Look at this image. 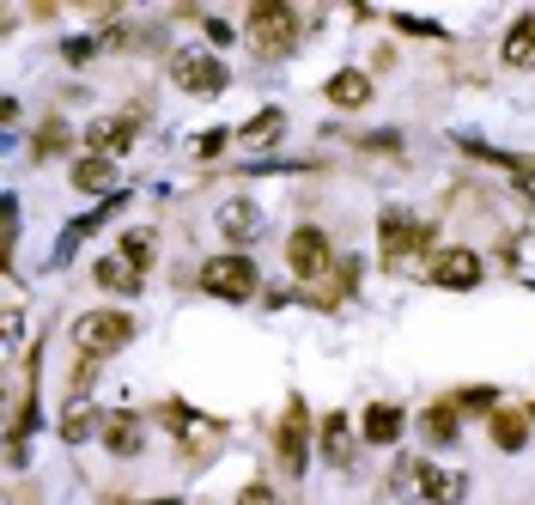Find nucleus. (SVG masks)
Returning a JSON list of instances; mask_svg holds the SVG:
<instances>
[{
	"mask_svg": "<svg viewBox=\"0 0 535 505\" xmlns=\"http://www.w3.org/2000/svg\"><path fill=\"white\" fill-rule=\"evenodd\" d=\"M244 37L256 43V55H286L292 37H298V19L280 7V0H262V7L250 13V31H244Z\"/></svg>",
	"mask_w": 535,
	"mask_h": 505,
	"instance_id": "obj_2",
	"label": "nucleus"
},
{
	"mask_svg": "<svg viewBox=\"0 0 535 505\" xmlns=\"http://www.w3.org/2000/svg\"><path fill=\"white\" fill-rule=\"evenodd\" d=\"M280 122H286V116H280V110H262V116H256V122H250V128H244V134H238V140H250V147H268V140H274V134H280Z\"/></svg>",
	"mask_w": 535,
	"mask_h": 505,
	"instance_id": "obj_22",
	"label": "nucleus"
},
{
	"mask_svg": "<svg viewBox=\"0 0 535 505\" xmlns=\"http://www.w3.org/2000/svg\"><path fill=\"white\" fill-rule=\"evenodd\" d=\"M329 104H341V110H365V104H371V80L359 74V67H341V74L329 80Z\"/></svg>",
	"mask_w": 535,
	"mask_h": 505,
	"instance_id": "obj_13",
	"label": "nucleus"
},
{
	"mask_svg": "<svg viewBox=\"0 0 535 505\" xmlns=\"http://www.w3.org/2000/svg\"><path fill=\"white\" fill-rule=\"evenodd\" d=\"M92 378H98V359L86 353V359H80V366H73V390H80V396H86V384H92Z\"/></svg>",
	"mask_w": 535,
	"mask_h": 505,
	"instance_id": "obj_27",
	"label": "nucleus"
},
{
	"mask_svg": "<svg viewBox=\"0 0 535 505\" xmlns=\"http://www.w3.org/2000/svg\"><path fill=\"white\" fill-rule=\"evenodd\" d=\"M323 451H329V463H347V457H353V445H347V420H341V414L323 420Z\"/></svg>",
	"mask_w": 535,
	"mask_h": 505,
	"instance_id": "obj_20",
	"label": "nucleus"
},
{
	"mask_svg": "<svg viewBox=\"0 0 535 505\" xmlns=\"http://www.w3.org/2000/svg\"><path fill=\"white\" fill-rule=\"evenodd\" d=\"M365 439L371 445H396L402 439V408L396 402H371L365 408Z\"/></svg>",
	"mask_w": 535,
	"mask_h": 505,
	"instance_id": "obj_14",
	"label": "nucleus"
},
{
	"mask_svg": "<svg viewBox=\"0 0 535 505\" xmlns=\"http://www.w3.org/2000/svg\"><path fill=\"white\" fill-rule=\"evenodd\" d=\"M73 335H80V347L98 359V353H122V347L134 341V323H128L122 311H86Z\"/></svg>",
	"mask_w": 535,
	"mask_h": 505,
	"instance_id": "obj_3",
	"label": "nucleus"
},
{
	"mask_svg": "<svg viewBox=\"0 0 535 505\" xmlns=\"http://www.w3.org/2000/svg\"><path fill=\"white\" fill-rule=\"evenodd\" d=\"M511 171H517V189H523V195H535V171H529V165H511Z\"/></svg>",
	"mask_w": 535,
	"mask_h": 505,
	"instance_id": "obj_29",
	"label": "nucleus"
},
{
	"mask_svg": "<svg viewBox=\"0 0 535 505\" xmlns=\"http://www.w3.org/2000/svg\"><path fill=\"white\" fill-rule=\"evenodd\" d=\"M98 49H104V37H67V61H86Z\"/></svg>",
	"mask_w": 535,
	"mask_h": 505,
	"instance_id": "obj_26",
	"label": "nucleus"
},
{
	"mask_svg": "<svg viewBox=\"0 0 535 505\" xmlns=\"http://www.w3.org/2000/svg\"><path fill=\"white\" fill-rule=\"evenodd\" d=\"M92 226H98V213H92V220H73V226H67V232H61V244H55V262H67V256H73V250H80V238H86V232H92Z\"/></svg>",
	"mask_w": 535,
	"mask_h": 505,
	"instance_id": "obj_24",
	"label": "nucleus"
},
{
	"mask_svg": "<svg viewBox=\"0 0 535 505\" xmlns=\"http://www.w3.org/2000/svg\"><path fill=\"white\" fill-rule=\"evenodd\" d=\"M92 280L110 286V293H140V268H134L128 256H98V262H92Z\"/></svg>",
	"mask_w": 535,
	"mask_h": 505,
	"instance_id": "obj_12",
	"label": "nucleus"
},
{
	"mask_svg": "<svg viewBox=\"0 0 535 505\" xmlns=\"http://www.w3.org/2000/svg\"><path fill=\"white\" fill-rule=\"evenodd\" d=\"M493 445H499V451H523V445H529V420H523V414H499V420H493Z\"/></svg>",
	"mask_w": 535,
	"mask_h": 505,
	"instance_id": "obj_18",
	"label": "nucleus"
},
{
	"mask_svg": "<svg viewBox=\"0 0 535 505\" xmlns=\"http://www.w3.org/2000/svg\"><path fill=\"white\" fill-rule=\"evenodd\" d=\"M432 505H463L469 499V475L463 469H426V487H420Z\"/></svg>",
	"mask_w": 535,
	"mask_h": 505,
	"instance_id": "obj_11",
	"label": "nucleus"
},
{
	"mask_svg": "<svg viewBox=\"0 0 535 505\" xmlns=\"http://www.w3.org/2000/svg\"><path fill=\"white\" fill-rule=\"evenodd\" d=\"M420 244H432L426 226H414V220H384V262H402V256L420 250Z\"/></svg>",
	"mask_w": 535,
	"mask_h": 505,
	"instance_id": "obj_10",
	"label": "nucleus"
},
{
	"mask_svg": "<svg viewBox=\"0 0 535 505\" xmlns=\"http://www.w3.org/2000/svg\"><path fill=\"white\" fill-rule=\"evenodd\" d=\"M280 463L286 475H304V408L286 402V426H280Z\"/></svg>",
	"mask_w": 535,
	"mask_h": 505,
	"instance_id": "obj_9",
	"label": "nucleus"
},
{
	"mask_svg": "<svg viewBox=\"0 0 535 505\" xmlns=\"http://www.w3.org/2000/svg\"><path fill=\"white\" fill-rule=\"evenodd\" d=\"M420 432H426L432 445H456V414L438 402V408H426V414H420Z\"/></svg>",
	"mask_w": 535,
	"mask_h": 505,
	"instance_id": "obj_19",
	"label": "nucleus"
},
{
	"mask_svg": "<svg viewBox=\"0 0 535 505\" xmlns=\"http://www.w3.org/2000/svg\"><path fill=\"white\" fill-rule=\"evenodd\" d=\"M286 262H292V274H298V280H323L335 256H329V238H323V232H292Z\"/></svg>",
	"mask_w": 535,
	"mask_h": 505,
	"instance_id": "obj_6",
	"label": "nucleus"
},
{
	"mask_svg": "<svg viewBox=\"0 0 535 505\" xmlns=\"http://www.w3.org/2000/svg\"><path fill=\"white\" fill-rule=\"evenodd\" d=\"M67 140H73V134H67V122H43V128H37V159L67 153Z\"/></svg>",
	"mask_w": 535,
	"mask_h": 505,
	"instance_id": "obj_21",
	"label": "nucleus"
},
{
	"mask_svg": "<svg viewBox=\"0 0 535 505\" xmlns=\"http://www.w3.org/2000/svg\"><path fill=\"white\" fill-rule=\"evenodd\" d=\"M219 232L232 238V244H256V238H262V213H256V201H225V207H219Z\"/></svg>",
	"mask_w": 535,
	"mask_h": 505,
	"instance_id": "obj_7",
	"label": "nucleus"
},
{
	"mask_svg": "<svg viewBox=\"0 0 535 505\" xmlns=\"http://www.w3.org/2000/svg\"><path fill=\"white\" fill-rule=\"evenodd\" d=\"M505 67H535V19H517L505 31Z\"/></svg>",
	"mask_w": 535,
	"mask_h": 505,
	"instance_id": "obj_17",
	"label": "nucleus"
},
{
	"mask_svg": "<svg viewBox=\"0 0 535 505\" xmlns=\"http://www.w3.org/2000/svg\"><path fill=\"white\" fill-rule=\"evenodd\" d=\"M73 189H80V195H110V189H116V171H110V159L86 153L80 165H73Z\"/></svg>",
	"mask_w": 535,
	"mask_h": 505,
	"instance_id": "obj_15",
	"label": "nucleus"
},
{
	"mask_svg": "<svg viewBox=\"0 0 535 505\" xmlns=\"http://www.w3.org/2000/svg\"><path fill=\"white\" fill-rule=\"evenodd\" d=\"M432 280L450 286V293H469V286H481V256L463 250V244H456V250H438V256H432Z\"/></svg>",
	"mask_w": 535,
	"mask_h": 505,
	"instance_id": "obj_5",
	"label": "nucleus"
},
{
	"mask_svg": "<svg viewBox=\"0 0 535 505\" xmlns=\"http://www.w3.org/2000/svg\"><path fill=\"white\" fill-rule=\"evenodd\" d=\"M171 80H177L183 92H195V98H213V92L232 86V80H225V67H219L213 55H195V49H177V55H171Z\"/></svg>",
	"mask_w": 535,
	"mask_h": 505,
	"instance_id": "obj_4",
	"label": "nucleus"
},
{
	"mask_svg": "<svg viewBox=\"0 0 535 505\" xmlns=\"http://www.w3.org/2000/svg\"><path fill=\"white\" fill-rule=\"evenodd\" d=\"M238 505H280V493H274L268 481H250V487L238 493Z\"/></svg>",
	"mask_w": 535,
	"mask_h": 505,
	"instance_id": "obj_25",
	"label": "nucleus"
},
{
	"mask_svg": "<svg viewBox=\"0 0 535 505\" xmlns=\"http://www.w3.org/2000/svg\"><path fill=\"white\" fill-rule=\"evenodd\" d=\"M256 262L250 256H213V262H201V286L213 299H250L256 293Z\"/></svg>",
	"mask_w": 535,
	"mask_h": 505,
	"instance_id": "obj_1",
	"label": "nucleus"
},
{
	"mask_svg": "<svg viewBox=\"0 0 535 505\" xmlns=\"http://www.w3.org/2000/svg\"><path fill=\"white\" fill-rule=\"evenodd\" d=\"M122 256L146 274V262H152V232H140V226H134V232H122Z\"/></svg>",
	"mask_w": 535,
	"mask_h": 505,
	"instance_id": "obj_23",
	"label": "nucleus"
},
{
	"mask_svg": "<svg viewBox=\"0 0 535 505\" xmlns=\"http://www.w3.org/2000/svg\"><path fill=\"white\" fill-rule=\"evenodd\" d=\"M529 420H535V408H529Z\"/></svg>",
	"mask_w": 535,
	"mask_h": 505,
	"instance_id": "obj_30",
	"label": "nucleus"
},
{
	"mask_svg": "<svg viewBox=\"0 0 535 505\" xmlns=\"http://www.w3.org/2000/svg\"><path fill=\"white\" fill-rule=\"evenodd\" d=\"M104 445H110L116 457H134V451L146 445V432H140L134 414H116V420H104Z\"/></svg>",
	"mask_w": 535,
	"mask_h": 505,
	"instance_id": "obj_16",
	"label": "nucleus"
},
{
	"mask_svg": "<svg viewBox=\"0 0 535 505\" xmlns=\"http://www.w3.org/2000/svg\"><path fill=\"white\" fill-rule=\"evenodd\" d=\"M92 432H104V420H98V408L86 402V396H73L67 408H61V439L67 445H86Z\"/></svg>",
	"mask_w": 535,
	"mask_h": 505,
	"instance_id": "obj_8",
	"label": "nucleus"
},
{
	"mask_svg": "<svg viewBox=\"0 0 535 505\" xmlns=\"http://www.w3.org/2000/svg\"><path fill=\"white\" fill-rule=\"evenodd\" d=\"M219 147H225V134H219V128H213V134H201V140H195V153H207V159H213V153H219Z\"/></svg>",
	"mask_w": 535,
	"mask_h": 505,
	"instance_id": "obj_28",
	"label": "nucleus"
}]
</instances>
